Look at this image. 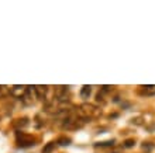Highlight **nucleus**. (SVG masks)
I'll return each instance as SVG.
<instances>
[{
    "mask_svg": "<svg viewBox=\"0 0 155 153\" xmlns=\"http://www.w3.org/2000/svg\"><path fill=\"white\" fill-rule=\"evenodd\" d=\"M16 141H17V145L21 146V148H31V146L35 145V138H33L31 135L28 133H24V132H18L16 133Z\"/></svg>",
    "mask_w": 155,
    "mask_h": 153,
    "instance_id": "obj_1",
    "label": "nucleus"
},
{
    "mask_svg": "<svg viewBox=\"0 0 155 153\" xmlns=\"http://www.w3.org/2000/svg\"><path fill=\"white\" fill-rule=\"evenodd\" d=\"M55 97H57L59 101L68 100V98H66V97H68V89H66L65 86H58L57 90H55Z\"/></svg>",
    "mask_w": 155,
    "mask_h": 153,
    "instance_id": "obj_2",
    "label": "nucleus"
},
{
    "mask_svg": "<svg viewBox=\"0 0 155 153\" xmlns=\"http://www.w3.org/2000/svg\"><path fill=\"white\" fill-rule=\"evenodd\" d=\"M33 91L35 93L37 98H40V100H44L45 96H47V91H48V87H47V86H34V87H33Z\"/></svg>",
    "mask_w": 155,
    "mask_h": 153,
    "instance_id": "obj_3",
    "label": "nucleus"
},
{
    "mask_svg": "<svg viewBox=\"0 0 155 153\" xmlns=\"http://www.w3.org/2000/svg\"><path fill=\"white\" fill-rule=\"evenodd\" d=\"M140 93L145 94V96H152V94H155V86H141Z\"/></svg>",
    "mask_w": 155,
    "mask_h": 153,
    "instance_id": "obj_4",
    "label": "nucleus"
},
{
    "mask_svg": "<svg viewBox=\"0 0 155 153\" xmlns=\"http://www.w3.org/2000/svg\"><path fill=\"white\" fill-rule=\"evenodd\" d=\"M25 125H28V120L27 118H20L14 122V128L16 129H20V128H24Z\"/></svg>",
    "mask_w": 155,
    "mask_h": 153,
    "instance_id": "obj_5",
    "label": "nucleus"
},
{
    "mask_svg": "<svg viewBox=\"0 0 155 153\" xmlns=\"http://www.w3.org/2000/svg\"><path fill=\"white\" fill-rule=\"evenodd\" d=\"M90 93H92V89H90V86H83L81 90V97L82 98H89Z\"/></svg>",
    "mask_w": 155,
    "mask_h": 153,
    "instance_id": "obj_6",
    "label": "nucleus"
},
{
    "mask_svg": "<svg viewBox=\"0 0 155 153\" xmlns=\"http://www.w3.org/2000/svg\"><path fill=\"white\" fill-rule=\"evenodd\" d=\"M55 146H57V143H55V142H49L48 145L42 149V153H51L54 149H55Z\"/></svg>",
    "mask_w": 155,
    "mask_h": 153,
    "instance_id": "obj_7",
    "label": "nucleus"
},
{
    "mask_svg": "<svg viewBox=\"0 0 155 153\" xmlns=\"http://www.w3.org/2000/svg\"><path fill=\"white\" fill-rule=\"evenodd\" d=\"M8 94H10V90H8L6 86H0V98L8 96Z\"/></svg>",
    "mask_w": 155,
    "mask_h": 153,
    "instance_id": "obj_8",
    "label": "nucleus"
},
{
    "mask_svg": "<svg viewBox=\"0 0 155 153\" xmlns=\"http://www.w3.org/2000/svg\"><path fill=\"white\" fill-rule=\"evenodd\" d=\"M114 145V141H109V142H99L96 143V146H113Z\"/></svg>",
    "mask_w": 155,
    "mask_h": 153,
    "instance_id": "obj_9",
    "label": "nucleus"
},
{
    "mask_svg": "<svg viewBox=\"0 0 155 153\" xmlns=\"http://www.w3.org/2000/svg\"><path fill=\"white\" fill-rule=\"evenodd\" d=\"M134 145V141H127L126 142V148H130V146Z\"/></svg>",
    "mask_w": 155,
    "mask_h": 153,
    "instance_id": "obj_10",
    "label": "nucleus"
}]
</instances>
